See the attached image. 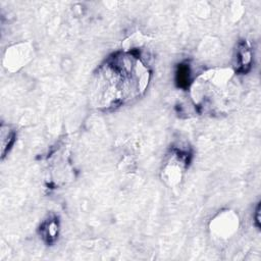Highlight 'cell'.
<instances>
[{
	"label": "cell",
	"instance_id": "obj_3",
	"mask_svg": "<svg viewBox=\"0 0 261 261\" xmlns=\"http://www.w3.org/2000/svg\"><path fill=\"white\" fill-rule=\"evenodd\" d=\"M187 164V157L182 152L174 150L172 151L161 169L162 180L169 187H174L178 185L182 178V173L185 171Z\"/></svg>",
	"mask_w": 261,
	"mask_h": 261
},
{
	"label": "cell",
	"instance_id": "obj_4",
	"mask_svg": "<svg viewBox=\"0 0 261 261\" xmlns=\"http://www.w3.org/2000/svg\"><path fill=\"white\" fill-rule=\"evenodd\" d=\"M211 232L218 239L232 237L239 227V217L232 211H223L211 221Z\"/></svg>",
	"mask_w": 261,
	"mask_h": 261
},
{
	"label": "cell",
	"instance_id": "obj_5",
	"mask_svg": "<svg viewBox=\"0 0 261 261\" xmlns=\"http://www.w3.org/2000/svg\"><path fill=\"white\" fill-rule=\"evenodd\" d=\"M31 49L28 44L15 45L10 47L4 57V65L10 70L17 69L18 67L23 66L27 61L31 58Z\"/></svg>",
	"mask_w": 261,
	"mask_h": 261
},
{
	"label": "cell",
	"instance_id": "obj_2",
	"mask_svg": "<svg viewBox=\"0 0 261 261\" xmlns=\"http://www.w3.org/2000/svg\"><path fill=\"white\" fill-rule=\"evenodd\" d=\"M233 72L229 68H213L200 74L193 83L191 95L194 103L206 110L214 111L223 107Z\"/></svg>",
	"mask_w": 261,
	"mask_h": 261
},
{
	"label": "cell",
	"instance_id": "obj_8",
	"mask_svg": "<svg viewBox=\"0 0 261 261\" xmlns=\"http://www.w3.org/2000/svg\"><path fill=\"white\" fill-rule=\"evenodd\" d=\"M259 208H260V207H259V205H258V207H257V211H256V213H257V215H258V214H259V210H260V209H259ZM256 221H257V223H258V226H259V216H258V217H257V219H256Z\"/></svg>",
	"mask_w": 261,
	"mask_h": 261
},
{
	"label": "cell",
	"instance_id": "obj_1",
	"mask_svg": "<svg viewBox=\"0 0 261 261\" xmlns=\"http://www.w3.org/2000/svg\"><path fill=\"white\" fill-rule=\"evenodd\" d=\"M149 71L130 54H117L96 73L93 96L98 107L117 106L140 95L148 85Z\"/></svg>",
	"mask_w": 261,
	"mask_h": 261
},
{
	"label": "cell",
	"instance_id": "obj_7",
	"mask_svg": "<svg viewBox=\"0 0 261 261\" xmlns=\"http://www.w3.org/2000/svg\"><path fill=\"white\" fill-rule=\"evenodd\" d=\"M240 56H242V57H239L241 59V64L244 65V66H248L251 62V52H250V50L245 48V50L240 52Z\"/></svg>",
	"mask_w": 261,
	"mask_h": 261
},
{
	"label": "cell",
	"instance_id": "obj_6",
	"mask_svg": "<svg viewBox=\"0 0 261 261\" xmlns=\"http://www.w3.org/2000/svg\"><path fill=\"white\" fill-rule=\"evenodd\" d=\"M45 230V234L49 238V239H54L56 237V234L58 233V225L56 223L55 220H50L49 222L46 223V228Z\"/></svg>",
	"mask_w": 261,
	"mask_h": 261
}]
</instances>
